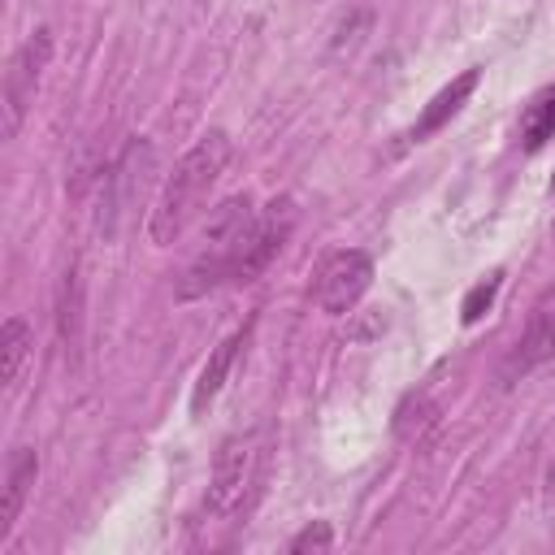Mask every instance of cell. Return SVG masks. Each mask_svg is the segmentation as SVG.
Here are the masks:
<instances>
[{"instance_id": "cell-9", "label": "cell", "mask_w": 555, "mask_h": 555, "mask_svg": "<svg viewBox=\"0 0 555 555\" xmlns=\"http://www.w3.org/2000/svg\"><path fill=\"white\" fill-rule=\"evenodd\" d=\"M35 473H39V460L30 447H13L9 464H4V503H0V538L13 529V520L22 516L26 507V494L35 486Z\"/></svg>"}, {"instance_id": "cell-7", "label": "cell", "mask_w": 555, "mask_h": 555, "mask_svg": "<svg viewBox=\"0 0 555 555\" xmlns=\"http://www.w3.org/2000/svg\"><path fill=\"white\" fill-rule=\"evenodd\" d=\"M477 78H481V69H464L460 78H451V82H447V87H442V91L421 108V117L412 121V130H408L403 139H408V143H425L434 130H442V126H447V121L468 104V95L477 91Z\"/></svg>"}, {"instance_id": "cell-13", "label": "cell", "mask_w": 555, "mask_h": 555, "mask_svg": "<svg viewBox=\"0 0 555 555\" xmlns=\"http://www.w3.org/2000/svg\"><path fill=\"white\" fill-rule=\"evenodd\" d=\"M334 546V529L325 525V520H317V525H308L304 533H295L291 538V551L299 555V551H330Z\"/></svg>"}, {"instance_id": "cell-12", "label": "cell", "mask_w": 555, "mask_h": 555, "mask_svg": "<svg viewBox=\"0 0 555 555\" xmlns=\"http://www.w3.org/2000/svg\"><path fill=\"white\" fill-rule=\"evenodd\" d=\"M499 286H503V273L494 269L490 278H481L468 295H464V304H460V317H464V325H477L481 317H486V308L494 304V295H499Z\"/></svg>"}, {"instance_id": "cell-6", "label": "cell", "mask_w": 555, "mask_h": 555, "mask_svg": "<svg viewBox=\"0 0 555 555\" xmlns=\"http://www.w3.org/2000/svg\"><path fill=\"white\" fill-rule=\"evenodd\" d=\"M551 356H555V286L529 308V321H525V330H520L512 356L503 360V373H499L503 386L520 382L525 373H533V369L546 364Z\"/></svg>"}, {"instance_id": "cell-16", "label": "cell", "mask_w": 555, "mask_h": 555, "mask_svg": "<svg viewBox=\"0 0 555 555\" xmlns=\"http://www.w3.org/2000/svg\"><path fill=\"white\" fill-rule=\"evenodd\" d=\"M551 234H555V225H551Z\"/></svg>"}, {"instance_id": "cell-10", "label": "cell", "mask_w": 555, "mask_h": 555, "mask_svg": "<svg viewBox=\"0 0 555 555\" xmlns=\"http://www.w3.org/2000/svg\"><path fill=\"white\" fill-rule=\"evenodd\" d=\"M30 356H35V334H30V325H26L22 317H9V321L0 325V382H4V390H13V386L22 382Z\"/></svg>"}, {"instance_id": "cell-3", "label": "cell", "mask_w": 555, "mask_h": 555, "mask_svg": "<svg viewBox=\"0 0 555 555\" xmlns=\"http://www.w3.org/2000/svg\"><path fill=\"white\" fill-rule=\"evenodd\" d=\"M256 464H260V438L256 434H230L217 447L212 460V481H208V499L204 507L212 516H230L243 507L251 481H256Z\"/></svg>"}, {"instance_id": "cell-14", "label": "cell", "mask_w": 555, "mask_h": 555, "mask_svg": "<svg viewBox=\"0 0 555 555\" xmlns=\"http://www.w3.org/2000/svg\"><path fill=\"white\" fill-rule=\"evenodd\" d=\"M546 486L555 490V460H551V468H546Z\"/></svg>"}, {"instance_id": "cell-4", "label": "cell", "mask_w": 555, "mask_h": 555, "mask_svg": "<svg viewBox=\"0 0 555 555\" xmlns=\"http://www.w3.org/2000/svg\"><path fill=\"white\" fill-rule=\"evenodd\" d=\"M48 56H52V30L26 35V43L9 56V69H4V134H17L26 108L35 104V91H39V78L48 69Z\"/></svg>"}, {"instance_id": "cell-15", "label": "cell", "mask_w": 555, "mask_h": 555, "mask_svg": "<svg viewBox=\"0 0 555 555\" xmlns=\"http://www.w3.org/2000/svg\"><path fill=\"white\" fill-rule=\"evenodd\" d=\"M551 191H555V178H551Z\"/></svg>"}, {"instance_id": "cell-11", "label": "cell", "mask_w": 555, "mask_h": 555, "mask_svg": "<svg viewBox=\"0 0 555 555\" xmlns=\"http://www.w3.org/2000/svg\"><path fill=\"white\" fill-rule=\"evenodd\" d=\"M555 139V82L542 87L525 108H520V147L538 152Z\"/></svg>"}, {"instance_id": "cell-8", "label": "cell", "mask_w": 555, "mask_h": 555, "mask_svg": "<svg viewBox=\"0 0 555 555\" xmlns=\"http://www.w3.org/2000/svg\"><path fill=\"white\" fill-rule=\"evenodd\" d=\"M243 347H247V330H238V334H230V338L217 343V351L208 356V364L199 369V382L191 390V412L195 416H204L212 408V399L221 395V386H225V377H230V369H234V360H238Z\"/></svg>"}, {"instance_id": "cell-5", "label": "cell", "mask_w": 555, "mask_h": 555, "mask_svg": "<svg viewBox=\"0 0 555 555\" xmlns=\"http://www.w3.org/2000/svg\"><path fill=\"white\" fill-rule=\"evenodd\" d=\"M369 282H373V260L360 247H343L317 273V308L330 312V317H343L360 304Z\"/></svg>"}, {"instance_id": "cell-2", "label": "cell", "mask_w": 555, "mask_h": 555, "mask_svg": "<svg viewBox=\"0 0 555 555\" xmlns=\"http://www.w3.org/2000/svg\"><path fill=\"white\" fill-rule=\"evenodd\" d=\"M251 225H256V208L247 195H234L225 199L208 225H204V247L195 251V260L186 264L182 273V295H204V291H217L225 282H243V256H247V238H251Z\"/></svg>"}, {"instance_id": "cell-1", "label": "cell", "mask_w": 555, "mask_h": 555, "mask_svg": "<svg viewBox=\"0 0 555 555\" xmlns=\"http://www.w3.org/2000/svg\"><path fill=\"white\" fill-rule=\"evenodd\" d=\"M225 160H230V134H225V130H208V134H199V139L182 152V160L173 165V173L165 178V186H160V195H156V204H152L147 234H152L156 247L173 243V238L195 221V212L204 208L208 191L217 186Z\"/></svg>"}]
</instances>
